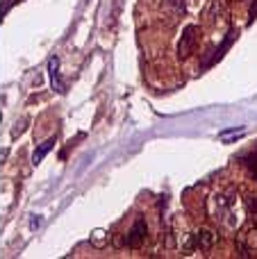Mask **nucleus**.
I'll list each match as a JSON object with an SVG mask.
<instances>
[{
    "label": "nucleus",
    "mask_w": 257,
    "mask_h": 259,
    "mask_svg": "<svg viewBox=\"0 0 257 259\" xmlns=\"http://www.w3.org/2000/svg\"><path fill=\"white\" fill-rule=\"evenodd\" d=\"M246 209H248V214L257 216V196H248V198H246Z\"/></svg>",
    "instance_id": "obj_6"
},
{
    "label": "nucleus",
    "mask_w": 257,
    "mask_h": 259,
    "mask_svg": "<svg viewBox=\"0 0 257 259\" xmlns=\"http://www.w3.org/2000/svg\"><path fill=\"white\" fill-rule=\"evenodd\" d=\"M198 25H187L185 30H182V36H180V44H178V55H180L182 59H187L191 53H194L196 44H198Z\"/></svg>",
    "instance_id": "obj_1"
},
{
    "label": "nucleus",
    "mask_w": 257,
    "mask_h": 259,
    "mask_svg": "<svg viewBox=\"0 0 257 259\" xmlns=\"http://www.w3.org/2000/svg\"><path fill=\"white\" fill-rule=\"evenodd\" d=\"M55 146V137H50L48 139V141H44V143H41V146H39V150H34V157H32V164H41V159H44V157L46 155H48V152H50V148H53Z\"/></svg>",
    "instance_id": "obj_5"
},
{
    "label": "nucleus",
    "mask_w": 257,
    "mask_h": 259,
    "mask_svg": "<svg viewBox=\"0 0 257 259\" xmlns=\"http://www.w3.org/2000/svg\"><path fill=\"white\" fill-rule=\"evenodd\" d=\"M14 3H18V0H3V5H0V14L5 16V14H7L9 9H12V5H14Z\"/></svg>",
    "instance_id": "obj_8"
},
{
    "label": "nucleus",
    "mask_w": 257,
    "mask_h": 259,
    "mask_svg": "<svg viewBox=\"0 0 257 259\" xmlns=\"http://www.w3.org/2000/svg\"><path fill=\"white\" fill-rule=\"evenodd\" d=\"M146 239H148V225H146L144 219H137L135 225L130 228V232H127V248H141L146 243Z\"/></svg>",
    "instance_id": "obj_2"
},
{
    "label": "nucleus",
    "mask_w": 257,
    "mask_h": 259,
    "mask_svg": "<svg viewBox=\"0 0 257 259\" xmlns=\"http://www.w3.org/2000/svg\"><path fill=\"white\" fill-rule=\"evenodd\" d=\"M217 243V234L212 230H198L191 234V248H200V250H209Z\"/></svg>",
    "instance_id": "obj_3"
},
{
    "label": "nucleus",
    "mask_w": 257,
    "mask_h": 259,
    "mask_svg": "<svg viewBox=\"0 0 257 259\" xmlns=\"http://www.w3.org/2000/svg\"><path fill=\"white\" fill-rule=\"evenodd\" d=\"M48 71H50V82H53V89H57L59 94H64V91H66V84H64L62 77H59V71H57V57H50V62H48Z\"/></svg>",
    "instance_id": "obj_4"
},
{
    "label": "nucleus",
    "mask_w": 257,
    "mask_h": 259,
    "mask_svg": "<svg viewBox=\"0 0 257 259\" xmlns=\"http://www.w3.org/2000/svg\"><path fill=\"white\" fill-rule=\"evenodd\" d=\"M166 3H168V5H173L178 14H182V12H185V0H166Z\"/></svg>",
    "instance_id": "obj_7"
},
{
    "label": "nucleus",
    "mask_w": 257,
    "mask_h": 259,
    "mask_svg": "<svg viewBox=\"0 0 257 259\" xmlns=\"http://www.w3.org/2000/svg\"><path fill=\"white\" fill-rule=\"evenodd\" d=\"M255 18H257V3L250 7V21H255Z\"/></svg>",
    "instance_id": "obj_9"
}]
</instances>
